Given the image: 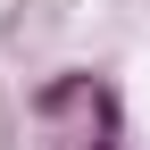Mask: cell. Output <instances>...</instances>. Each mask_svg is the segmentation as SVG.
I'll list each match as a JSON object with an SVG mask.
<instances>
[]
</instances>
